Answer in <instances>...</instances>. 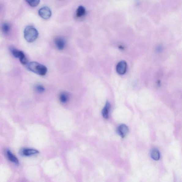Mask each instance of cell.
Segmentation results:
<instances>
[{
    "mask_svg": "<svg viewBox=\"0 0 182 182\" xmlns=\"http://www.w3.org/2000/svg\"><path fill=\"white\" fill-rule=\"evenodd\" d=\"M26 66L29 71L41 76L45 75L47 72V68L45 65L35 61L28 62Z\"/></svg>",
    "mask_w": 182,
    "mask_h": 182,
    "instance_id": "1",
    "label": "cell"
},
{
    "mask_svg": "<svg viewBox=\"0 0 182 182\" xmlns=\"http://www.w3.org/2000/svg\"><path fill=\"white\" fill-rule=\"evenodd\" d=\"M24 37L28 43L33 42L38 38L39 32L35 28L32 26H27L24 30Z\"/></svg>",
    "mask_w": 182,
    "mask_h": 182,
    "instance_id": "2",
    "label": "cell"
},
{
    "mask_svg": "<svg viewBox=\"0 0 182 182\" xmlns=\"http://www.w3.org/2000/svg\"><path fill=\"white\" fill-rule=\"evenodd\" d=\"M10 52L15 58L19 59L22 64L26 65L27 64L28 60L24 54L23 51L13 47L9 48Z\"/></svg>",
    "mask_w": 182,
    "mask_h": 182,
    "instance_id": "3",
    "label": "cell"
},
{
    "mask_svg": "<svg viewBox=\"0 0 182 182\" xmlns=\"http://www.w3.org/2000/svg\"><path fill=\"white\" fill-rule=\"evenodd\" d=\"M39 14L42 18L47 20L50 18L52 15V12L50 8L47 6H44L39 10Z\"/></svg>",
    "mask_w": 182,
    "mask_h": 182,
    "instance_id": "4",
    "label": "cell"
},
{
    "mask_svg": "<svg viewBox=\"0 0 182 182\" xmlns=\"http://www.w3.org/2000/svg\"><path fill=\"white\" fill-rule=\"evenodd\" d=\"M127 69V64L125 61H122L118 62L116 67L117 73L120 75H123L126 73Z\"/></svg>",
    "mask_w": 182,
    "mask_h": 182,
    "instance_id": "5",
    "label": "cell"
},
{
    "mask_svg": "<svg viewBox=\"0 0 182 182\" xmlns=\"http://www.w3.org/2000/svg\"><path fill=\"white\" fill-rule=\"evenodd\" d=\"M39 153L38 150L32 148H23L20 150L21 154L23 156L26 157L31 156L32 155L38 154Z\"/></svg>",
    "mask_w": 182,
    "mask_h": 182,
    "instance_id": "6",
    "label": "cell"
},
{
    "mask_svg": "<svg viewBox=\"0 0 182 182\" xmlns=\"http://www.w3.org/2000/svg\"><path fill=\"white\" fill-rule=\"evenodd\" d=\"M54 42L56 46L59 50H62L64 49L65 42L64 39L62 37H56L54 39Z\"/></svg>",
    "mask_w": 182,
    "mask_h": 182,
    "instance_id": "7",
    "label": "cell"
},
{
    "mask_svg": "<svg viewBox=\"0 0 182 182\" xmlns=\"http://www.w3.org/2000/svg\"><path fill=\"white\" fill-rule=\"evenodd\" d=\"M129 129L128 127L124 124L120 125L118 128V132L119 135L122 138L126 137L128 134Z\"/></svg>",
    "mask_w": 182,
    "mask_h": 182,
    "instance_id": "8",
    "label": "cell"
},
{
    "mask_svg": "<svg viewBox=\"0 0 182 182\" xmlns=\"http://www.w3.org/2000/svg\"><path fill=\"white\" fill-rule=\"evenodd\" d=\"M6 155L9 161L17 165H19V161L18 159L9 150H6Z\"/></svg>",
    "mask_w": 182,
    "mask_h": 182,
    "instance_id": "9",
    "label": "cell"
},
{
    "mask_svg": "<svg viewBox=\"0 0 182 182\" xmlns=\"http://www.w3.org/2000/svg\"><path fill=\"white\" fill-rule=\"evenodd\" d=\"M111 105L110 103L107 102H106L104 108L102 111L103 117L105 119H107L109 118V112L110 109Z\"/></svg>",
    "mask_w": 182,
    "mask_h": 182,
    "instance_id": "10",
    "label": "cell"
},
{
    "mask_svg": "<svg viewBox=\"0 0 182 182\" xmlns=\"http://www.w3.org/2000/svg\"><path fill=\"white\" fill-rule=\"evenodd\" d=\"M85 13H86V9L85 8L82 6H79L76 10V17H82L84 16Z\"/></svg>",
    "mask_w": 182,
    "mask_h": 182,
    "instance_id": "11",
    "label": "cell"
},
{
    "mask_svg": "<svg viewBox=\"0 0 182 182\" xmlns=\"http://www.w3.org/2000/svg\"><path fill=\"white\" fill-rule=\"evenodd\" d=\"M151 157L155 161H158L160 159V155L159 151L157 149H153L150 153Z\"/></svg>",
    "mask_w": 182,
    "mask_h": 182,
    "instance_id": "12",
    "label": "cell"
},
{
    "mask_svg": "<svg viewBox=\"0 0 182 182\" xmlns=\"http://www.w3.org/2000/svg\"><path fill=\"white\" fill-rule=\"evenodd\" d=\"M69 99V94L67 92H63L60 94V99L61 102L63 103H65L68 101Z\"/></svg>",
    "mask_w": 182,
    "mask_h": 182,
    "instance_id": "13",
    "label": "cell"
},
{
    "mask_svg": "<svg viewBox=\"0 0 182 182\" xmlns=\"http://www.w3.org/2000/svg\"><path fill=\"white\" fill-rule=\"evenodd\" d=\"M10 26L8 23H4L2 26V30L3 33L5 34H8L10 32Z\"/></svg>",
    "mask_w": 182,
    "mask_h": 182,
    "instance_id": "14",
    "label": "cell"
},
{
    "mask_svg": "<svg viewBox=\"0 0 182 182\" xmlns=\"http://www.w3.org/2000/svg\"><path fill=\"white\" fill-rule=\"evenodd\" d=\"M26 2L29 4V5L32 7H35L38 6L40 1L38 0H28L26 1Z\"/></svg>",
    "mask_w": 182,
    "mask_h": 182,
    "instance_id": "15",
    "label": "cell"
},
{
    "mask_svg": "<svg viewBox=\"0 0 182 182\" xmlns=\"http://www.w3.org/2000/svg\"><path fill=\"white\" fill-rule=\"evenodd\" d=\"M36 91L39 93H43L45 89L43 86L40 85H36L35 87Z\"/></svg>",
    "mask_w": 182,
    "mask_h": 182,
    "instance_id": "16",
    "label": "cell"
},
{
    "mask_svg": "<svg viewBox=\"0 0 182 182\" xmlns=\"http://www.w3.org/2000/svg\"><path fill=\"white\" fill-rule=\"evenodd\" d=\"M1 9H2V6H1V5H0V11H1Z\"/></svg>",
    "mask_w": 182,
    "mask_h": 182,
    "instance_id": "17",
    "label": "cell"
}]
</instances>
